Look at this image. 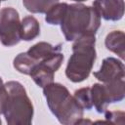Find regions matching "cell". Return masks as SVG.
<instances>
[{
	"instance_id": "cell-8",
	"label": "cell",
	"mask_w": 125,
	"mask_h": 125,
	"mask_svg": "<svg viewBox=\"0 0 125 125\" xmlns=\"http://www.w3.org/2000/svg\"><path fill=\"white\" fill-rule=\"evenodd\" d=\"M93 7L105 21H119L124 15L123 0H95Z\"/></svg>"
},
{
	"instance_id": "cell-15",
	"label": "cell",
	"mask_w": 125,
	"mask_h": 125,
	"mask_svg": "<svg viewBox=\"0 0 125 125\" xmlns=\"http://www.w3.org/2000/svg\"><path fill=\"white\" fill-rule=\"evenodd\" d=\"M14 67L21 73L29 75L33 67L35 66L34 60L27 54V52L20 53L15 59H14Z\"/></svg>"
},
{
	"instance_id": "cell-9",
	"label": "cell",
	"mask_w": 125,
	"mask_h": 125,
	"mask_svg": "<svg viewBox=\"0 0 125 125\" xmlns=\"http://www.w3.org/2000/svg\"><path fill=\"white\" fill-rule=\"evenodd\" d=\"M61 50H62L61 44L57 46H53L47 42H38L28 49L27 54L34 60L36 65L39 62L43 61L44 59L52 56L57 52H61Z\"/></svg>"
},
{
	"instance_id": "cell-7",
	"label": "cell",
	"mask_w": 125,
	"mask_h": 125,
	"mask_svg": "<svg viewBox=\"0 0 125 125\" xmlns=\"http://www.w3.org/2000/svg\"><path fill=\"white\" fill-rule=\"evenodd\" d=\"M94 76L102 83H108L114 80L125 78L124 64L121 61L108 57L105 58L98 71L94 72Z\"/></svg>"
},
{
	"instance_id": "cell-18",
	"label": "cell",
	"mask_w": 125,
	"mask_h": 125,
	"mask_svg": "<svg viewBox=\"0 0 125 125\" xmlns=\"http://www.w3.org/2000/svg\"><path fill=\"white\" fill-rule=\"evenodd\" d=\"M5 100H6V88H5V85L0 77V114L3 113Z\"/></svg>"
},
{
	"instance_id": "cell-19",
	"label": "cell",
	"mask_w": 125,
	"mask_h": 125,
	"mask_svg": "<svg viewBox=\"0 0 125 125\" xmlns=\"http://www.w3.org/2000/svg\"><path fill=\"white\" fill-rule=\"evenodd\" d=\"M73 1H76V2H83V1H86V0H73Z\"/></svg>"
},
{
	"instance_id": "cell-14",
	"label": "cell",
	"mask_w": 125,
	"mask_h": 125,
	"mask_svg": "<svg viewBox=\"0 0 125 125\" xmlns=\"http://www.w3.org/2000/svg\"><path fill=\"white\" fill-rule=\"evenodd\" d=\"M59 0H22L24 8L33 14H44Z\"/></svg>"
},
{
	"instance_id": "cell-11",
	"label": "cell",
	"mask_w": 125,
	"mask_h": 125,
	"mask_svg": "<svg viewBox=\"0 0 125 125\" xmlns=\"http://www.w3.org/2000/svg\"><path fill=\"white\" fill-rule=\"evenodd\" d=\"M91 96L93 106H95L99 113H104L106 110L107 105L110 104L104 83H95L91 87Z\"/></svg>"
},
{
	"instance_id": "cell-5",
	"label": "cell",
	"mask_w": 125,
	"mask_h": 125,
	"mask_svg": "<svg viewBox=\"0 0 125 125\" xmlns=\"http://www.w3.org/2000/svg\"><path fill=\"white\" fill-rule=\"evenodd\" d=\"M0 41L6 47L21 41V21L16 9L6 7L0 10Z\"/></svg>"
},
{
	"instance_id": "cell-3",
	"label": "cell",
	"mask_w": 125,
	"mask_h": 125,
	"mask_svg": "<svg viewBox=\"0 0 125 125\" xmlns=\"http://www.w3.org/2000/svg\"><path fill=\"white\" fill-rule=\"evenodd\" d=\"M96 37L93 34H84L77 37L72 45V55L68 60L65 75L74 82H82L88 78L96 61Z\"/></svg>"
},
{
	"instance_id": "cell-21",
	"label": "cell",
	"mask_w": 125,
	"mask_h": 125,
	"mask_svg": "<svg viewBox=\"0 0 125 125\" xmlns=\"http://www.w3.org/2000/svg\"><path fill=\"white\" fill-rule=\"evenodd\" d=\"M0 124H1V119H0Z\"/></svg>"
},
{
	"instance_id": "cell-12",
	"label": "cell",
	"mask_w": 125,
	"mask_h": 125,
	"mask_svg": "<svg viewBox=\"0 0 125 125\" xmlns=\"http://www.w3.org/2000/svg\"><path fill=\"white\" fill-rule=\"evenodd\" d=\"M40 34V24L38 21L32 17L27 16L21 21V40L31 41Z\"/></svg>"
},
{
	"instance_id": "cell-16",
	"label": "cell",
	"mask_w": 125,
	"mask_h": 125,
	"mask_svg": "<svg viewBox=\"0 0 125 125\" xmlns=\"http://www.w3.org/2000/svg\"><path fill=\"white\" fill-rule=\"evenodd\" d=\"M73 98L75 99V101L81 106L82 109L90 110L93 107L91 88L90 87H85V88H81V89L76 90L74 92Z\"/></svg>"
},
{
	"instance_id": "cell-1",
	"label": "cell",
	"mask_w": 125,
	"mask_h": 125,
	"mask_svg": "<svg viewBox=\"0 0 125 125\" xmlns=\"http://www.w3.org/2000/svg\"><path fill=\"white\" fill-rule=\"evenodd\" d=\"M43 94L50 111L61 124H77L83 118V109L62 84L52 82L43 88Z\"/></svg>"
},
{
	"instance_id": "cell-2",
	"label": "cell",
	"mask_w": 125,
	"mask_h": 125,
	"mask_svg": "<svg viewBox=\"0 0 125 125\" xmlns=\"http://www.w3.org/2000/svg\"><path fill=\"white\" fill-rule=\"evenodd\" d=\"M101 25V17L94 7L84 4L68 5L61 22V29L66 41H74L84 34L95 35Z\"/></svg>"
},
{
	"instance_id": "cell-10",
	"label": "cell",
	"mask_w": 125,
	"mask_h": 125,
	"mask_svg": "<svg viewBox=\"0 0 125 125\" xmlns=\"http://www.w3.org/2000/svg\"><path fill=\"white\" fill-rule=\"evenodd\" d=\"M104 44L107 50L115 53L121 60L124 59L125 54V35L121 30H113L109 32L104 40Z\"/></svg>"
},
{
	"instance_id": "cell-20",
	"label": "cell",
	"mask_w": 125,
	"mask_h": 125,
	"mask_svg": "<svg viewBox=\"0 0 125 125\" xmlns=\"http://www.w3.org/2000/svg\"><path fill=\"white\" fill-rule=\"evenodd\" d=\"M1 1H5V0H0V2H1Z\"/></svg>"
},
{
	"instance_id": "cell-17",
	"label": "cell",
	"mask_w": 125,
	"mask_h": 125,
	"mask_svg": "<svg viewBox=\"0 0 125 125\" xmlns=\"http://www.w3.org/2000/svg\"><path fill=\"white\" fill-rule=\"evenodd\" d=\"M104 113L106 123L124 124L125 113L123 111H107V110H105Z\"/></svg>"
},
{
	"instance_id": "cell-4",
	"label": "cell",
	"mask_w": 125,
	"mask_h": 125,
	"mask_svg": "<svg viewBox=\"0 0 125 125\" xmlns=\"http://www.w3.org/2000/svg\"><path fill=\"white\" fill-rule=\"evenodd\" d=\"M6 100L3 114L9 125H29L33 117V105L24 87L18 81L4 84Z\"/></svg>"
},
{
	"instance_id": "cell-13",
	"label": "cell",
	"mask_w": 125,
	"mask_h": 125,
	"mask_svg": "<svg viewBox=\"0 0 125 125\" xmlns=\"http://www.w3.org/2000/svg\"><path fill=\"white\" fill-rule=\"evenodd\" d=\"M68 5L66 3H57L54 6H52L47 12L45 21L47 23L52 25H58L61 24L62 21L63 20L66 11H67Z\"/></svg>"
},
{
	"instance_id": "cell-6",
	"label": "cell",
	"mask_w": 125,
	"mask_h": 125,
	"mask_svg": "<svg viewBox=\"0 0 125 125\" xmlns=\"http://www.w3.org/2000/svg\"><path fill=\"white\" fill-rule=\"evenodd\" d=\"M63 62V55L57 52L52 56L39 62L31 70L30 76L35 84L41 88L54 82V75Z\"/></svg>"
}]
</instances>
